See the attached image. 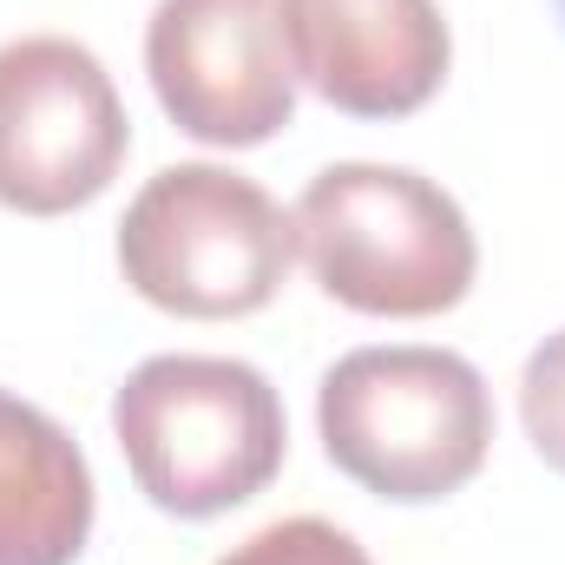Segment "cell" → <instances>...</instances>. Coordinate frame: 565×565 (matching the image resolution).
Instances as JSON below:
<instances>
[{"mask_svg": "<svg viewBox=\"0 0 565 565\" xmlns=\"http://www.w3.org/2000/svg\"><path fill=\"white\" fill-rule=\"evenodd\" d=\"M296 250L309 277L322 282V296L388 322H422L454 309L480 270L467 211L422 171L369 158L322 164L302 184Z\"/></svg>", "mask_w": 565, "mask_h": 565, "instance_id": "cell-1", "label": "cell"}, {"mask_svg": "<svg viewBox=\"0 0 565 565\" xmlns=\"http://www.w3.org/2000/svg\"><path fill=\"white\" fill-rule=\"evenodd\" d=\"M316 427L322 454L355 487L395 507H427L487 467L493 388L454 349H349L316 388Z\"/></svg>", "mask_w": 565, "mask_h": 565, "instance_id": "cell-2", "label": "cell"}, {"mask_svg": "<svg viewBox=\"0 0 565 565\" xmlns=\"http://www.w3.org/2000/svg\"><path fill=\"white\" fill-rule=\"evenodd\" d=\"M139 493L171 520H217L282 473V395L237 355H151L113 395Z\"/></svg>", "mask_w": 565, "mask_h": 565, "instance_id": "cell-3", "label": "cell"}, {"mask_svg": "<svg viewBox=\"0 0 565 565\" xmlns=\"http://www.w3.org/2000/svg\"><path fill=\"white\" fill-rule=\"evenodd\" d=\"M296 264V217L231 164H164L119 217V270L184 322L257 316Z\"/></svg>", "mask_w": 565, "mask_h": 565, "instance_id": "cell-4", "label": "cell"}, {"mask_svg": "<svg viewBox=\"0 0 565 565\" xmlns=\"http://www.w3.org/2000/svg\"><path fill=\"white\" fill-rule=\"evenodd\" d=\"M132 119L93 46L26 33L0 46V204L20 217H66L119 178Z\"/></svg>", "mask_w": 565, "mask_h": 565, "instance_id": "cell-5", "label": "cell"}, {"mask_svg": "<svg viewBox=\"0 0 565 565\" xmlns=\"http://www.w3.org/2000/svg\"><path fill=\"white\" fill-rule=\"evenodd\" d=\"M158 106L198 145L250 151L296 119V53L282 0H158L145 20Z\"/></svg>", "mask_w": 565, "mask_h": 565, "instance_id": "cell-6", "label": "cell"}, {"mask_svg": "<svg viewBox=\"0 0 565 565\" xmlns=\"http://www.w3.org/2000/svg\"><path fill=\"white\" fill-rule=\"evenodd\" d=\"M296 79L349 119H408L440 93L454 33L434 0H282Z\"/></svg>", "mask_w": 565, "mask_h": 565, "instance_id": "cell-7", "label": "cell"}, {"mask_svg": "<svg viewBox=\"0 0 565 565\" xmlns=\"http://www.w3.org/2000/svg\"><path fill=\"white\" fill-rule=\"evenodd\" d=\"M93 507L99 493L79 440L0 388V565H79Z\"/></svg>", "mask_w": 565, "mask_h": 565, "instance_id": "cell-8", "label": "cell"}, {"mask_svg": "<svg viewBox=\"0 0 565 565\" xmlns=\"http://www.w3.org/2000/svg\"><path fill=\"white\" fill-rule=\"evenodd\" d=\"M217 565H375L342 526L329 520H277L264 533H250L244 546H231Z\"/></svg>", "mask_w": 565, "mask_h": 565, "instance_id": "cell-9", "label": "cell"}, {"mask_svg": "<svg viewBox=\"0 0 565 565\" xmlns=\"http://www.w3.org/2000/svg\"><path fill=\"white\" fill-rule=\"evenodd\" d=\"M520 422L533 454L565 473V329H553L533 355H526V375H520Z\"/></svg>", "mask_w": 565, "mask_h": 565, "instance_id": "cell-10", "label": "cell"}, {"mask_svg": "<svg viewBox=\"0 0 565 565\" xmlns=\"http://www.w3.org/2000/svg\"><path fill=\"white\" fill-rule=\"evenodd\" d=\"M546 7H553V20H559V26H565V0H546Z\"/></svg>", "mask_w": 565, "mask_h": 565, "instance_id": "cell-11", "label": "cell"}]
</instances>
